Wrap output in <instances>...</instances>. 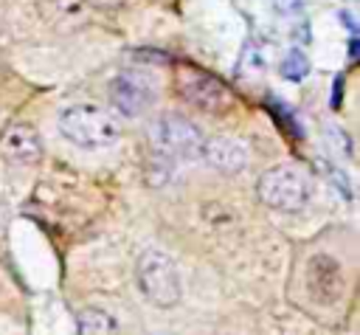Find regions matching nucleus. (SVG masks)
I'll return each mask as SVG.
<instances>
[{
    "instance_id": "obj_7",
    "label": "nucleus",
    "mask_w": 360,
    "mask_h": 335,
    "mask_svg": "<svg viewBox=\"0 0 360 335\" xmlns=\"http://www.w3.org/2000/svg\"><path fill=\"white\" fill-rule=\"evenodd\" d=\"M307 287L312 293L315 301L321 304H332L338 301L340 290H343V276H340V265L332 256H312L309 267H307Z\"/></svg>"
},
{
    "instance_id": "obj_2",
    "label": "nucleus",
    "mask_w": 360,
    "mask_h": 335,
    "mask_svg": "<svg viewBox=\"0 0 360 335\" xmlns=\"http://www.w3.org/2000/svg\"><path fill=\"white\" fill-rule=\"evenodd\" d=\"M256 194L267 208L276 211H298L307 206L312 194V177L298 163H278L262 172L256 183Z\"/></svg>"
},
{
    "instance_id": "obj_1",
    "label": "nucleus",
    "mask_w": 360,
    "mask_h": 335,
    "mask_svg": "<svg viewBox=\"0 0 360 335\" xmlns=\"http://www.w3.org/2000/svg\"><path fill=\"white\" fill-rule=\"evenodd\" d=\"M59 132L82 149H104L121 138V124L98 104H70L59 113Z\"/></svg>"
},
{
    "instance_id": "obj_9",
    "label": "nucleus",
    "mask_w": 360,
    "mask_h": 335,
    "mask_svg": "<svg viewBox=\"0 0 360 335\" xmlns=\"http://www.w3.org/2000/svg\"><path fill=\"white\" fill-rule=\"evenodd\" d=\"M0 155H3V160L14 163V166H34L42 155L39 135L31 127H22V124L11 127L0 141Z\"/></svg>"
},
{
    "instance_id": "obj_10",
    "label": "nucleus",
    "mask_w": 360,
    "mask_h": 335,
    "mask_svg": "<svg viewBox=\"0 0 360 335\" xmlns=\"http://www.w3.org/2000/svg\"><path fill=\"white\" fill-rule=\"evenodd\" d=\"M76 327L79 335H118V324L112 321V315L98 307H84L76 315Z\"/></svg>"
},
{
    "instance_id": "obj_5",
    "label": "nucleus",
    "mask_w": 360,
    "mask_h": 335,
    "mask_svg": "<svg viewBox=\"0 0 360 335\" xmlns=\"http://www.w3.org/2000/svg\"><path fill=\"white\" fill-rule=\"evenodd\" d=\"M174 84H177V93L188 104H194V107H200L205 113H222L233 101L231 90L214 73L200 70L194 65H180L174 70Z\"/></svg>"
},
{
    "instance_id": "obj_6",
    "label": "nucleus",
    "mask_w": 360,
    "mask_h": 335,
    "mask_svg": "<svg viewBox=\"0 0 360 335\" xmlns=\"http://www.w3.org/2000/svg\"><path fill=\"white\" fill-rule=\"evenodd\" d=\"M110 99H112L115 110H121L124 115H141L155 104L158 82L152 73H146L141 68L121 70L110 84Z\"/></svg>"
},
{
    "instance_id": "obj_8",
    "label": "nucleus",
    "mask_w": 360,
    "mask_h": 335,
    "mask_svg": "<svg viewBox=\"0 0 360 335\" xmlns=\"http://www.w3.org/2000/svg\"><path fill=\"white\" fill-rule=\"evenodd\" d=\"M202 158L214 169L233 175V172H242L248 166V146L233 135H211L202 144Z\"/></svg>"
},
{
    "instance_id": "obj_11",
    "label": "nucleus",
    "mask_w": 360,
    "mask_h": 335,
    "mask_svg": "<svg viewBox=\"0 0 360 335\" xmlns=\"http://www.w3.org/2000/svg\"><path fill=\"white\" fill-rule=\"evenodd\" d=\"M278 73H281L284 79H290V82H298V79H304V76L309 73V59H307L298 48H292V51H287L284 59L278 62Z\"/></svg>"
},
{
    "instance_id": "obj_3",
    "label": "nucleus",
    "mask_w": 360,
    "mask_h": 335,
    "mask_svg": "<svg viewBox=\"0 0 360 335\" xmlns=\"http://www.w3.org/2000/svg\"><path fill=\"white\" fill-rule=\"evenodd\" d=\"M135 279L141 293L155 304V307H174L183 296L177 262L160 251V248H146L138 262H135Z\"/></svg>"
},
{
    "instance_id": "obj_13",
    "label": "nucleus",
    "mask_w": 360,
    "mask_h": 335,
    "mask_svg": "<svg viewBox=\"0 0 360 335\" xmlns=\"http://www.w3.org/2000/svg\"><path fill=\"white\" fill-rule=\"evenodd\" d=\"M90 8H98V11H112V8H118V6H124L127 0H84Z\"/></svg>"
},
{
    "instance_id": "obj_4",
    "label": "nucleus",
    "mask_w": 360,
    "mask_h": 335,
    "mask_svg": "<svg viewBox=\"0 0 360 335\" xmlns=\"http://www.w3.org/2000/svg\"><path fill=\"white\" fill-rule=\"evenodd\" d=\"M152 141H155L158 152H163L169 158H183V160L202 158V144H205L197 124H191L180 113L160 115L152 127Z\"/></svg>"
},
{
    "instance_id": "obj_12",
    "label": "nucleus",
    "mask_w": 360,
    "mask_h": 335,
    "mask_svg": "<svg viewBox=\"0 0 360 335\" xmlns=\"http://www.w3.org/2000/svg\"><path fill=\"white\" fill-rule=\"evenodd\" d=\"M273 6H276V11H281V14H295V11H301L304 6H307V0H270Z\"/></svg>"
}]
</instances>
